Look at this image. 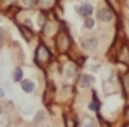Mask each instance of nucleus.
I'll use <instances>...</instances> for the list:
<instances>
[{
  "mask_svg": "<svg viewBox=\"0 0 129 127\" xmlns=\"http://www.w3.org/2000/svg\"><path fill=\"white\" fill-rule=\"evenodd\" d=\"M36 63L38 64H44L47 63L48 60H50V51L44 46V45H39L38 46V49H36Z\"/></svg>",
  "mask_w": 129,
  "mask_h": 127,
  "instance_id": "obj_1",
  "label": "nucleus"
},
{
  "mask_svg": "<svg viewBox=\"0 0 129 127\" xmlns=\"http://www.w3.org/2000/svg\"><path fill=\"white\" fill-rule=\"evenodd\" d=\"M0 112H2V109H0Z\"/></svg>",
  "mask_w": 129,
  "mask_h": 127,
  "instance_id": "obj_18",
  "label": "nucleus"
},
{
  "mask_svg": "<svg viewBox=\"0 0 129 127\" xmlns=\"http://www.w3.org/2000/svg\"><path fill=\"white\" fill-rule=\"evenodd\" d=\"M66 123H68V127H74V126H75L74 120H71V118H66Z\"/></svg>",
  "mask_w": 129,
  "mask_h": 127,
  "instance_id": "obj_15",
  "label": "nucleus"
},
{
  "mask_svg": "<svg viewBox=\"0 0 129 127\" xmlns=\"http://www.w3.org/2000/svg\"><path fill=\"white\" fill-rule=\"evenodd\" d=\"M81 46H83V49H86V51H93V49H96V46H98V39H95V37L84 39V40L81 42Z\"/></svg>",
  "mask_w": 129,
  "mask_h": 127,
  "instance_id": "obj_3",
  "label": "nucleus"
},
{
  "mask_svg": "<svg viewBox=\"0 0 129 127\" xmlns=\"http://www.w3.org/2000/svg\"><path fill=\"white\" fill-rule=\"evenodd\" d=\"M66 75H68V76H74V75H75V66H74V64L68 66V69H66Z\"/></svg>",
  "mask_w": 129,
  "mask_h": 127,
  "instance_id": "obj_12",
  "label": "nucleus"
},
{
  "mask_svg": "<svg viewBox=\"0 0 129 127\" xmlns=\"http://www.w3.org/2000/svg\"><path fill=\"white\" fill-rule=\"evenodd\" d=\"M2 97H5V91H3V90L0 88V99H2Z\"/></svg>",
  "mask_w": 129,
  "mask_h": 127,
  "instance_id": "obj_16",
  "label": "nucleus"
},
{
  "mask_svg": "<svg viewBox=\"0 0 129 127\" xmlns=\"http://www.w3.org/2000/svg\"><path fill=\"white\" fill-rule=\"evenodd\" d=\"M98 20H101V21H104V23L111 21V20H113V12H111L110 9H107V8L99 9V11H98Z\"/></svg>",
  "mask_w": 129,
  "mask_h": 127,
  "instance_id": "obj_2",
  "label": "nucleus"
},
{
  "mask_svg": "<svg viewBox=\"0 0 129 127\" xmlns=\"http://www.w3.org/2000/svg\"><path fill=\"white\" fill-rule=\"evenodd\" d=\"M21 88L26 93H32L33 90H35V84H33L30 79H23L21 81Z\"/></svg>",
  "mask_w": 129,
  "mask_h": 127,
  "instance_id": "obj_5",
  "label": "nucleus"
},
{
  "mask_svg": "<svg viewBox=\"0 0 129 127\" xmlns=\"http://www.w3.org/2000/svg\"><path fill=\"white\" fill-rule=\"evenodd\" d=\"M21 33L26 36V39H27V40H30V39L33 37V34L30 33V30H29V29H26V27H21Z\"/></svg>",
  "mask_w": 129,
  "mask_h": 127,
  "instance_id": "obj_9",
  "label": "nucleus"
},
{
  "mask_svg": "<svg viewBox=\"0 0 129 127\" xmlns=\"http://www.w3.org/2000/svg\"><path fill=\"white\" fill-rule=\"evenodd\" d=\"M42 120H45V112L44 111H38V114H36V117H35V121H42Z\"/></svg>",
  "mask_w": 129,
  "mask_h": 127,
  "instance_id": "obj_10",
  "label": "nucleus"
},
{
  "mask_svg": "<svg viewBox=\"0 0 129 127\" xmlns=\"http://www.w3.org/2000/svg\"><path fill=\"white\" fill-rule=\"evenodd\" d=\"M95 26V20H92V18H87L86 21H84V27L86 29H92Z\"/></svg>",
  "mask_w": 129,
  "mask_h": 127,
  "instance_id": "obj_11",
  "label": "nucleus"
},
{
  "mask_svg": "<svg viewBox=\"0 0 129 127\" xmlns=\"http://www.w3.org/2000/svg\"><path fill=\"white\" fill-rule=\"evenodd\" d=\"M26 6H35L36 3H38V0H21Z\"/></svg>",
  "mask_w": 129,
  "mask_h": 127,
  "instance_id": "obj_14",
  "label": "nucleus"
},
{
  "mask_svg": "<svg viewBox=\"0 0 129 127\" xmlns=\"http://www.w3.org/2000/svg\"><path fill=\"white\" fill-rule=\"evenodd\" d=\"M128 8H129V2H128Z\"/></svg>",
  "mask_w": 129,
  "mask_h": 127,
  "instance_id": "obj_17",
  "label": "nucleus"
},
{
  "mask_svg": "<svg viewBox=\"0 0 129 127\" xmlns=\"http://www.w3.org/2000/svg\"><path fill=\"white\" fill-rule=\"evenodd\" d=\"M83 127H96V124H95V120H92V118H84V124H83Z\"/></svg>",
  "mask_w": 129,
  "mask_h": 127,
  "instance_id": "obj_8",
  "label": "nucleus"
},
{
  "mask_svg": "<svg viewBox=\"0 0 129 127\" xmlns=\"http://www.w3.org/2000/svg\"><path fill=\"white\" fill-rule=\"evenodd\" d=\"M122 54L125 55V57L122 58V61H125V63H128V61H129V51H128V48H126V46L123 48V52H122Z\"/></svg>",
  "mask_w": 129,
  "mask_h": 127,
  "instance_id": "obj_13",
  "label": "nucleus"
},
{
  "mask_svg": "<svg viewBox=\"0 0 129 127\" xmlns=\"http://www.w3.org/2000/svg\"><path fill=\"white\" fill-rule=\"evenodd\" d=\"M78 12H80V14H83V15H86V17H89V15L93 12V8H92V5L86 3V5H83V6H81V9H78Z\"/></svg>",
  "mask_w": 129,
  "mask_h": 127,
  "instance_id": "obj_6",
  "label": "nucleus"
},
{
  "mask_svg": "<svg viewBox=\"0 0 129 127\" xmlns=\"http://www.w3.org/2000/svg\"><path fill=\"white\" fill-rule=\"evenodd\" d=\"M14 79H15V81H23V70H21L20 67H17V69L14 70Z\"/></svg>",
  "mask_w": 129,
  "mask_h": 127,
  "instance_id": "obj_7",
  "label": "nucleus"
},
{
  "mask_svg": "<svg viewBox=\"0 0 129 127\" xmlns=\"http://www.w3.org/2000/svg\"><path fill=\"white\" fill-rule=\"evenodd\" d=\"M93 82H95V78H93L92 75H83V76H81V79H80V85H81L83 88L90 87Z\"/></svg>",
  "mask_w": 129,
  "mask_h": 127,
  "instance_id": "obj_4",
  "label": "nucleus"
}]
</instances>
